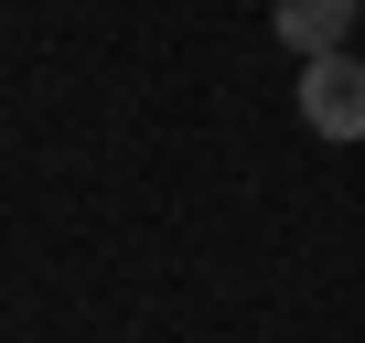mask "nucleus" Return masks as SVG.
<instances>
[{
	"instance_id": "f257e3e1",
	"label": "nucleus",
	"mask_w": 365,
	"mask_h": 343,
	"mask_svg": "<svg viewBox=\"0 0 365 343\" xmlns=\"http://www.w3.org/2000/svg\"><path fill=\"white\" fill-rule=\"evenodd\" d=\"M301 118H312V139H365V65L354 54H312L301 65Z\"/></svg>"
},
{
	"instance_id": "f03ea898",
	"label": "nucleus",
	"mask_w": 365,
	"mask_h": 343,
	"mask_svg": "<svg viewBox=\"0 0 365 343\" xmlns=\"http://www.w3.org/2000/svg\"><path fill=\"white\" fill-rule=\"evenodd\" d=\"M354 11H365V0H269V33H279V43L312 65V54H344Z\"/></svg>"
}]
</instances>
